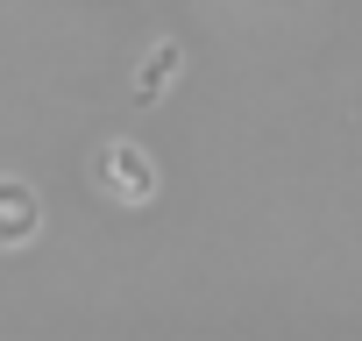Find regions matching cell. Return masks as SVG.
<instances>
[{"label":"cell","mask_w":362,"mask_h":341,"mask_svg":"<svg viewBox=\"0 0 362 341\" xmlns=\"http://www.w3.org/2000/svg\"><path fill=\"white\" fill-rule=\"evenodd\" d=\"M107 178H114V192H128V200H142V192H149V170H142V156H135V149H107Z\"/></svg>","instance_id":"2"},{"label":"cell","mask_w":362,"mask_h":341,"mask_svg":"<svg viewBox=\"0 0 362 341\" xmlns=\"http://www.w3.org/2000/svg\"><path fill=\"white\" fill-rule=\"evenodd\" d=\"M36 235V200L29 185H0V242H29Z\"/></svg>","instance_id":"1"}]
</instances>
